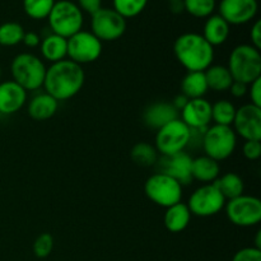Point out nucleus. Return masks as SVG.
<instances>
[{
	"label": "nucleus",
	"mask_w": 261,
	"mask_h": 261,
	"mask_svg": "<svg viewBox=\"0 0 261 261\" xmlns=\"http://www.w3.org/2000/svg\"><path fill=\"white\" fill-rule=\"evenodd\" d=\"M27 101V91L14 81L0 82V114L13 115L20 111Z\"/></svg>",
	"instance_id": "f3484780"
},
{
	"label": "nucleus",
	"mask_w": 261,
	"mask_h": 261,
	"mask_svg": "<svg viewBox=\"0 0 261 261\" xmlns=\"http://www.w3.org/2000/svg\"><path fill=\"white\" fill-rule=\"evenodd\" d=\"M233 132L245 140H261V107L247 103L236 110Z\"/></svg>",
	"instance_id": "ddd939ff"
},
{
	"label": "nucleus",
	"mask_w": 261,
	"mask_h": 261,
	"mask_svg": "<svg viewBox=\"0 0 261 261\" xmlns=\"http://www.w3.org/2000/svg\"><path fill=\"white\" fill-rule=\"evenodd\" d=\"M22 42L24 43V45L27 46V47L33 48V47H37V46H40L41 38H40V36L37 35V33L32 32V31H30V32H25L24 33V36H23Z\"/></svg>",
	"instance_id": "ea45409f"
},
{
	"label": "nucleus",
	"mask_w": 261,
	"mask_h": 261,
	"mask_svg": "<svg viewBox=\"0 0 261 261\" xmlns=\"http://www.w3.org/2000/svg\"><path fill=\"white\" fill-rule=\"evenodd\" d=\"M55 2L56 0H23V9L32 19H46Z\"/></svg>",
	"instance_id": "c756f323"
},
{
	"label": "nucleus",
	"mask_w": 261,
	"mask_h": 261,
	"mask_svg": "<svg viewBox=\"0 0 261 261\" xmlns=\"http://www.w3.org/2000/svg\"><path fill=\"white\" fill-rule=\"evenodd\" d=\"M229 32H231V25L219 14H212L211 17L206 18L201 36L214 47V46L223 45L228 40Z\"/></svg>",
	"instance_id": "aec40b11"
},
{
	"label": "nucleus",
	"mask_w": 261,
	"mask_h": 261,
	"mask_svg": "<svg viewBox=\"0 0 261 261\" xmlns=\"http://www.w3.org/2000/svg\"><path fill=\"white\" fill-rule=\"evenodd\" d=\"M208 92L204 71H188L181 82V93L189 99L204 98Z\"/></svg>",
	"instance_id": "b1692460"
},
{
	"label": "nucleus",
	"mask_w": 261,
	"mask_h": 261,
	"mask_svg": "<svg viewBox=\"0 0 261 261\" xmlns=\"http://www.w3.org/2000/svg\"><path fill=\"white\" fill-rule=\"evenodd\" d=\"M190 138V127L184 124L178 117L157 130L154 147L160 155H172L184 152L189 147Z\"/></svg>",
	"instance_id": "6e6552de"
},
{
	"label": "nucleus",
	"mask_w": 261,
	"mask_h": 261,
	"mask_svg": "<svg viewBox=\"0 0 261 261\" xmlns=\"http://www.w3.org/2000/svg\"><path fill=\"white\" fill-rule=\"evenodd\" d=\"M219 162L212 160L208 155L194 158L191 163V176L193 180H198L203 184H212L219 177Z\"/></svg>",
	"instance_id": "5701e85b"
},
{
	"label": "nucleus",
	"mask_w": 261,
	"mask_h": 261,
	"mask_svg": "<svg viewBox=\"0 0 261 261\" xmlns=\"http://www.w3.org/2000/svg\"><path fill=\"white\" fill-rule=\"evenodd\" d=\"M191 221V213L189 211L188 204L177 203L175 205L166 209L163 223L165 227L172 233H180L185 231Z\"/></svg>",
	"instance_id": "4be33fe9"
},
{
	"label": "nucleus",
	"mask_w": 261,
	"mask_h": 261,
	"mask_svg": "<svg viewBox=\"0 0 261 261\" xmlns=\"http://www.w3.org/2000/svg\"><path fill=\"white\" fill-rule=\"evenodd\" d=\"M236 110L237 109L231 101L219 99L216 103L212 105V121H214L216 125L232 126Z\"/></svg>",
	"instance_id": "cd10ccee"
},
{
	"label": "nucleus",
	"mask_w": 261,
	"mask_h": 261,
	"mask_svg": "<svg viewBox=\"0 0 261 261\" xmlns=\"http://www.w3.org/2000/svg\"><path fill=\"white\" fill-rule=\"evenodd\" d=\"M180 112L181 121L193 130H205L212 122V105L205 98L189 99Z\"/></svg>",
	"instance_id": "dca6fc26"
},
{
	"label": "nucleus",
	"mask_w": 261,
	"mask_h": 261,
	"mask_svg": "<svg viewBox=\"0 0 261 261\" xmlns=\"http://www.w3.org/2000/svg\"><path fill=\"white\" fill-rule=\"evenodd\" d=\"M227 68L233 81L249 86L252 82L261 78L260 50L247 43L236 46L229 54Z\"/></svg>",
	"instance_id": "7ed1b4c3"
},
{
	"label": "nucleus",
	"mask_w": 261,
	"mask_h": 261,
	"mask_svg": "<svg viewBox=\"0 0 261 261\" xmlns=\"http://www.w3.org/2000/svg\"><path fill=\"white\" fill-rule=\"evenodd\" d=\"M188 102H189L188 97H185L182 93H181V94H178V96L175 97L172 105H173V107H175V109L180 112L181 110L186 106V103H188Z\"/></svg>",
	"instance_id": "a19ab883"
},
{
	"label": "nucleus",
	"mask_w": 261,
	"mask_h": 261,
	"mask_svg": "<svg viewBox=\"0 0 261 261\" xmlns=\"http://www.w3.org/2000/svg\"><path fill=\"white\" fill-rule=\"evenodd\" d=\"M232 261H261V250L256 247H244L234 254Z\"/></svg>",
	"instance_id": "f704fd0d"
},
{
	"label": "nucleus",
	"mask_w": 261,
	"mask_h": 261,
	"mask_svg": "<svg viewBox=\"0 0 261 261\" xmlns=\"http://www.w3.org/2000/svg\"><path fill=\"white\" fill-rule=\"evenodd\" d=\"M237 145V135L232 126L212 125L204 132L201 147L205 155L212 160L221 162L233 154Z\"/></svg>",
	"instance_id": "423d86ee"
},
{
	"label": "nucleus",
	"mask_w": 261,
	"mask_h": 261,
	"mask_svg": "<svg viewBox=\"0 0 261 261\" xmlns=\"http://www.w3.org/2000/svg\"><path fill=\"white\" fill-rule=\"evenodd\" d=\"M54 249V237L50 233H41L33 242V254L38 259L50 256Z\"/></svg>",
	"instance_id": "473e14b6"
},
{
	"label": "nucleus",
	"mask_w": 261,
	"mask_h": 261,
	"mask_svg": "<svg viewBox=\"0 0 261 261\" xmlns=\"http://www.w3.org/2000/svg\"><path fill=\"white\" fill-rule=\"evenodd\" d=\"M133 162L140 167H152L158 161V152L154 145L145 142L137 143L130 153Z\"/></svg>",
	"instance_id": "bb28decb"
},
{
	"label": "nucleus",
	"mask_w": 261,
	"mask_h": 261,
	"mask_svg": "<svg viewBox=\"0 0 261 261\" xmlns=\"http://www.w3.org/2000/svg\"><path fill=\"white\" fill-rule=\"evenodd\" d=\"M247 89H249V86H247V84L233 81V83L231 84L228 91L231 92V94L234 98H242V97H245L247 94Z\"/></svg>",
	"instance_id": "58836bf2"
},
{
	"label": "nucleus",
	"mask_w": 261,
	"mask_h": 261,
	"mask_svg": "<svg viewBox=\"0 0 261 261\" xmlns=\"http://www.w3.org/2000/svg\"><path fill=\"white\" fill-rule=\"evenodd\" d=\"M144 193L155 205L167 209L181 201L182 185L168 175L157 172L145 181Z\"/></svg>",
	"instance_id": "0eeeda50"
},
{
	"label": "nucleus",
	"mask_w": 261,
	"mask_h": 261,
	"mask_svg": "<svg viewBox=\"0 0 261 261\" xmlns=\"http://www.w3.org/2000/svg\"><path fill=\"white\" fill-rule=\"evenodd\" d=\"M227 200L219 191L216 182L204 184L203 186L196 189L189 198V211L191 216L212 217L218 214L222 209H224Z\"/></svg>",
	"instance_id": "1a4fd4ad"
},
{
	"label": "nucleus",
	"mask_w": 261,
	"mask_h": 261,
	"mask_svg": "<svg viewBox=\"0 0 261 261\" xmlns=\"http://www.w3.org/2000/svg\"><path fill=\"white\" fill-rule=\"evenodd\" d=\"M47 19L51 33L61 36L66 40L82 31L84 22L83 12L70 0L55 2Z\"/></svg>",
	"instance_id": "39448f33"
},
{
	"label": "nucleus",
	"mask_w": 261,
	"mask_h": 261,
	"mask_svg": "<svg viewBox=\"0 0 261 261\" xmlns=\"http://www.w3.org/2000/svg\"><path fill=\"white\" fill-rule=\"evenodd\" d=\"M180 112L170 102H154L143 112V121L148 127L160 130L168 122L178 119Z\"/></svg>",
	"instance_id": "a211bd4d"
},
{
	"label": "nucleus",
	"mask_w": 261,
	"mask_h": 261,
	"mask_svg": "<svg viewBox=\"0 0 261 261\" xmlns=\"http://www.w3.org/2000/svg\"><path fill=\"white\" fill-rule=\"evenodd\" d=\"M257 9V0H221L218 5L219 15L229 25L251 22L256 17Z\"/></svg>",
	"instance_id": "4468645a"
},
{
	"label": "nucleus",
	"mask_w": 261,
	"mask_h": 261,
	"mask_svg": "<svg viewBox=\"0 0 261 261\" xmlns=\"http://www.w3.org/2000/svg\"><path fill=\"white\" fill-rule=\"evenodd\" d=\"M214 182L218 186L219 191H221L222 195L226 198V200H231V199L239 198V196L244 195V180H242L241 176H239L237 173H224L223 176L217 178V181H214Z\"/></svg>",
	"instance_id": "a878e982"
},
{
	"label": "nucleus",
	"mask_w": 261,
	"mask_h": 261,
	"mask_svg": "<svg viewBox=\"0 0 261 261\" xmlns=\"http://www.w3.org/2000/svg\"><path fill=\"white\" fill-rule=\"evenodd\" d=\"M184 10L195 18H208L217 7L216 0H182Z\"/></svg>",
	"instance_id": "7c9ffc66"
},
{
	"label": "nucleus",
	"mask_w": 261,
	"mask_h": 261,
	"mask_svg": "<svg viewBox=\"0 0 261 261\" xmlns=\"http://www.w3.org/2000/svg\"><path fill=\"white\" fill-rule=\"evenodd\" d=\"M102 54V42L88 31H79L68 38V56L73 63L83 64L94 63Z\"/></svg>",
	"instance_id": "f8f14e48"
},
{
	"label": "nucleus",
	"mask_w": 261,
	"mask_h": 261,
	"mask_svg": "<svg viewBox=\"0 0 261 261\" xmlns=\"http://www.w3.org/2000/svg\"><path fill=\"white\" fill-rule=\"evenodd\" d=\"M82 12L93 14L102 8V0H76L75 3Z\"/></svg>",
	"instance_id": "e433bc0d"
},
{
	"label": "nucleus",
	"mask_w": 261,
	"mask_h": 261,
	"mask_svg": "<svg viewBox=\"0 0 261 261\" xmlns=\"http://www.w3.org/2000/svg\"><path fill=\"white\" fill-rule=\"evenodd\" d=\"M247 93H249L250 99H251L250 103L254 105V106L261 107V78L256 79L251 84H249Z\"/></svg>",
	"instance_id": "c9c22d12"
},
{
	"label": "nucleus",
	"mask_w": 261,
	"mask_h": 261,
	"mask_svg": "<svg viewBox=\"0 0 261 261\" xmlns=\"http://www.w3.org/2000/svg\"><path fill=\"white\" fill-rule=\"evenodd\" d=\"M41 55L48 63L54 64L65 60L68 56V40L61 36L50 33L40 43Z\"/></svg>",
	"instance_id": "412c9836"
},
{
	"label": "nucleus",
	"mask_w": 261,
	"mask_h": 261,
	"mask_svg": "<svg viewBox=\"0 0 261 261\" xmlns=\"http://www.w3.org/2000/svg\"><path fill=\"white\" fill-rule=\"evenodd\" d=\"M91 30L101 42H112L124 36L126 31V19L116 10L101 8L92 14Z\"/></svg>",
	"instance_id": "9b49d317"
},
{
	"label": "nucleus",
	"mask_w": 261,
	"mask_h": 261,
	"mask_svg": "<svg viewBox=\"0 0 261 261\" xmlns=\"http://www.w3.org/2000/svg\"><path fill=\"white\" fill-rule=\"evenodd\" d=\"M226 216L232 224L237 227H254L261 221V201L251 195H241L227 200Z\"/></svg>",
	"instance_id": "9d476101"
},
{
	"label": "nucleus",
	"mask_w": 261,
	"mask_h": 261,
	"mask_svg": "<svg viewBox=\"0 0 261 261\" xmlns=\"http://www.w3.org/2000/svg\"><path fill=\"white\" fill-rule=\"evenodd\" d=\"M84 79L86 74L82 65L65 59L48 66L43 87L46 93L58 102L66 101L81 92L84 86Z\"/></svg>",
	"instance_id": "f257e3e1"
},
{
	"label": "nucleus",
	"mask_w": 261,
	"mask_h": 261,
	"mask_svg": "<svg viewBox=\"0 0 261 261\" xmlns=\"http://www.w3.org/2000/svg\"><path fill=\"white\" fill-rule=\"evenodd\" d=\"M25 31L17 22H5L0 24V46L12 47L22 42Z\"/></svg>",
	"instance_id": "c85d7f7f"
},
{
	"label": "nucleus",
	"mask_w": 261,
	"mask_h": 261,
	"mask_svg": "<svg viewBox=\"0 0 261 261\" xmlns=\"http://www.w3.org/2000/svg\"><path fill=\"white\" fill-rule=\"evenodd\" d=\"M204 74H205L208 89L214 92L228 91L231 84L233 83V78L227 66L212 65L204 71Z\"/></svg>",
	"instance_id": "393cba45"
},
{
	"label": "nucleus",
	"mask_w": 261,
	"mask_h": 261,
	"mask_svg": "<svg viewBox=\"0 0 261 261\" xmlns=\"http://www.w3.org/2000/svg\"><path fill=\"white\" fill-rule=\"evenodd\" d=\"M167 2H170V3H173V2H181V0H167Z\"/></svg>",
	"instance_id": "79ce46f5"
},
{
	"label": "nucleus",
	"mask_w": 261,
	"mask_h": 261,
	"mask_svg": "<svg viewBox=\"0 0 261 261\" xmlns=\"http://www.w3.org/2000/svg\"><path fill=\"white\" fill-rule=\"evenodd\" d=\"M242 153L245 158L249 161L259 160L261 155V142L260 140H245Z\"/></svg>",
	"instance_id": "72a5a7b5"
},
{
	"label": "nucleus",
	"mask_w": 261,
	"mask_h": 261,
	"mask_svg": "<svg viewBox=\"0 0 261 261\" xmlns=\"http://www.w3.org/2000/svg\"><path fill=\"white\" fill-rule=\"evenodd\" d=\"M46 70L47 68L42 59L30 53L19 54L10 64L12 81L19 84L24 91H37L43 87Z\"/></svg>",
	"instance_id": "20e7f679"
},
{
	"label": "nucleus",
	"mask_w": 261,
	"mask_h": 261,
	"mask_svg": "<svg viewBox=\"0 0 261 261\" xmlns=\"http://www.w3.org/2000/svg\"><path fill=\"white\" fill-rule=\"evenodd\" d=\"M250 38H251V45L256 47L257 50L261 48V20L257 19L252 24L251 31H250Z\"/></svg>",
	"instance_id": "4c0bfd02"
},
{
	"label": "nucleus",
	"mask_w": 261,
	"mask_h": 261,
	"mask_svg": "<svg viewBox=\"0 0 261 261\" xmlns=\"http://www.w3.org/2000/svg\"><path fill=\"white\" fill-rule=\"evenodd\" d=\"M114 8L121 17L130 19L139 15L145 9L148 0H112Z\"/></svg>",
	"instance_id": "2f4dec72"
},
{
	"label": "nucleus",
	"mask_w": 261,
	"mask_h": 261,
	"mask_svg": "<svg viewBox=\"0 0 261 261\" xmlns=\"http://www.w3.org/2000/svg\"><path fill=\"white\" fill-rule=\"evenodd\" d=\"M59 109V102L50 94L40 93L33 97L27 107L28 115L36 121H46L56 114Z\"/></svg>",
	"instance_id": "6ab92c4d"
},
{
	"label": "nucleus",
	"mask_w": 261,
	"mask_h": 261,
	"mask_svg": "<svg viewBox=\"0 0 261 261\" xmlns=\"http://www.w3.org/2000/svg\"><path fill=\"white\" fill-rule=\"evenodd\" d=\"M0 79H2V66H0Z\"/></svg>",
	"instance_id": "37998d69"
},
{
	"label": "nucleus",
	"mask_w": 261,
	"mask_h": 261,
	"mask_svg": "<svg viewBox=\"0 0 261 261\" xmlns=\"http://www.w3.org/2000/svg\"><path fill=\"white\" fill-rule=\"evenodd\" d=\"M191 163L193 158L184 150L172 155H161L155 165L158 166L160 172L175 178L181 185H189L193 181Z\"/></svg>",
	"instance_id": "2eb2a0df"
},
{
	"label": "nucleus",
	"mask_w": 261,
	"mask_h": 261,
	"mask_svg": "<svg viewBox=\"0 0 261 261\" xmlns=\"http://www.w3.org/2000/svg\"><path fill=\"white\" fill-rule=\"evenodd\" d=\"M173 53L188 71H205L214 61V47L199 33L178 36L173 43Z\"/></svg>",
	"instance_id": "f03ea898"
}]
</instances>
